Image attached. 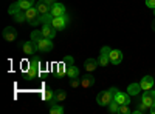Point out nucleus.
<instances>
[{"label":"nucleus","mask_w":155,"mask_h":114,"mask_svg":"<svg viewBox=\"0 0 155 114\" xmlns=\"http://www.w3.org/2000/svg\"><path fill=\"white\" fill-rule=\"evenodd\" d=\"M39 72H41V60H39L37 57L30 59V62H28V69H27V74H25L27 80L37 79V77H39Z\"/></svg>","instance_id":"obj_1"},{"label":"nucleus","mask_w":155,"mask_h":114,"mask_svg":"<svg viewBox=\"0 0 155 114\" xmlns=\"http://www.w3.org/2000/svg\"><path fill=\"white\" fill-rule=\"evenodd\" d=\"M96 102H98L101 106H107L110 102H113V93H112V90L101 91V93L96 96Z\"/></svg>","instance_id":"obj_2"},{"label":"nucleus","mask_w":155,"mask_h":114,"mask_svg":"<svg viewBox=\"0 0 155 114\" xmlns=\"http://www.w3.org/2000/svg\"><path fill=\"white\" fill-rule=\"evenodd\" d=\"M36 45H37L39 53H50L51 49H53V42L50 39H47V37H42L41 40H37Z\"/></svg>","instance_id":"obj_3"},{"label":"nucleus","mask_w":155,"mask_h":114,"mask_svg":"<svg viewBox=\"0 0 155 114\" xmlns=\"http://www.w3.org/2000/svg\"><path fill=\"white\" fill-rule=\"evenodd\" d=\"M110 51H112V49H110L109 46H102L101 53H99V57H98L99 66H106V65H109V62H110Z\"/></svg>","instance_id":"obj_4"},{"label":"nucleus","mask_w":155,"mask_h":114,"mask_svg":"<svg viewBox=\"0 0 155 114\" xmlns=\"http://www.w3.org/2000/svg\"><path fill=\"white\" fill-rule=\"evenodd\" d=\"M113 100H115L116 103H120V105H129V103H130V94L118 91V93L115 94Z\"/></svg>","instance_id":"obj_5"},{"label":"nucleus","mask_w":155,"mask_h":114,"mask_svg":"<svg viewBox=\"0 0 155 114\" xmlns=\"http://www.w3.org/2000/svg\"><path fill=\"white\" fill-rule=\"evenodd\" d=\"M3 39L6 42H14L17 39V29L12 28V26H6L3 29Z\"/></svg>","instance_id":"obj_6"},{"label":"nucleus","mask_w":155,"mask_h":114,"mask_svg":"<svg viewBox=\"0 0 155 114\" xmlns=\"http://www.w3.org/2000/svg\"><path fill=\"white\" fill-rule=\"evenodd\" d=\"M50 12L53 14V17H62L64 14H65V6H64L62 3H59V2H56L54 5H51Z\"/></svg>","instance_id":"obj_7"},{"label":"nucleus","mask_w":155,"mask_h":114,"mask_svg":"<svg viewBox=\"0 0 155 114\" xmlns=\"http://www.w3.org/2000/svg\"><path fill=\"white\" fill-rule=\"evenodd\" d=\"M20 46H22V49H23V53H25V54H28V56H33L36 51H39V49H37V45H36L34 40H31V42H25V43H22Z\"/></svg>","instance_id":"obj_8"},{"label":"nucleus","mask_w":155,"mask_h":114,"mask_svg":"<svg viewBox=\"0 0 155 114\" xmlns=\"http://www.w3.org/2000/svg\"><path fill=\"white\" fill-rule=\"evenodd\" d=\"M56 31H58V29H56L51 23L44 25V28H42V34H44V37H47V39H50V40H53V39H54Z\"/></svg>","instance_id":"obj_9"},{"label":"nucleus","mask_w":155,"mask_h":114,"mask_svg":"<svg viewBox=\"0 0 155 114\" xmlns=\"http://www.w3.org/2000/svg\"><path fill=\"white\" fill-rule=\"evenodd\" d=\"M123 62V53L120 49H112L110 51V63L112 65H120Z\"/></svg>","instance_id":"obj_10"},{"label":"nucleus","mask_w":155,"mask_h":114,"mask_svg":"<svg viewBox=\"0 0 155 114\" xmlns=\"http://www.w3.org/2000/svg\"><path fill=\"white\" fill-rule=\"evenodd\" d=\"M143 102L150 108L153 103H155V91H150V90H146L143 93Z\"/></svg>","instance_id":"obj_11"},{"label":"nucleus","mask_w":155,"mask_h":114,"mask_svg":"<svg viewBox=\"0 0 155 114\" xmlns=\"http://www.w3.org/2000/svg\"><path fill=\"white\" fill-rule=\"evenodd\" d=\"M36 8H37V11H39V14H47V12H50V8H51V5L47 2V0H39V2L36 3Z\"/></svg>","instance_id":"obj_12"},{"label":"nucleus","mask_w":155,"mask_h":114,"mask_svg":"<svg viewBox=\"0 0 155 114\" xmlns=\"http://www.w3.org/2000/svg\"><path fill=\"white\" fill-rule=\"evenodd\" d=\"M140 85H141V88H143V91L152 90V86H153V77H152V75H144V77L141 79Z\"/></svg>","instance_id":"obj_13"},{"label":"nucleus","mask_w":155,"mask_h":114,"mask_svg":"<svg viewBox=\"0 0 155 114\" xmlns=\"http://www.w3.org/2000/svg\"><path fill=\"white\" fill-rule=\"evenodd\" d=\"M51 25H53L56 29L62 31L64 28L67 26V20L64 19V16H62V17H53V22H51Z\"/></svg>","instance_id":"obj_14"},{"label":"nucleus","mask_w":155,"mask_h":114,"mask_svg":"<svg viewBox=\"0 0 155 114\" xmlns=\"http://www.w3.org/2000/svg\"><path fill=\"white\" fill-rule=\"evenodd\" d=\"M93 83H95V77L92 74H85L81 79V86L82 88H90V86H93Z\"/></svg>","instance_id":"obj_15"},{"label":"nucleus","mask_w":155,"mask_h":114,"mask_svg":"<svg viewBox=\"0 0 155 114\" xmlns=\"http://www.w3.org/2000/svg\"><path fill=\"white\" fill-rule=\"evenodd\" d=\"M96 66H99L98 59H87V60H85L84 68H85L87 71H93V69H96Z\"/></svg>","instance_id":"obj_16"},{"label":"nucleus","mask_w":155,"mask_h":114,"mask_svg":"<svg viewBox=\"0 0 155 114\" xmlns=\"http://www.w3.org/2000/svg\"><path fill=\"white\" fill-rule=\"evenodd\" d=\"M65 99H67V93L64 91V90H58L54 93V96H53V102L54 103H59V102H62V100H65Z\"/></svg>","instance_id":"obj_17"},{"label":"nucleus","mask_w":155,"mask_h":114,"mask_svg":"<svg viewBox=\"0 0 155 114\" xmlns=\"http://www.w3.org/2000/svg\"><path fill=\"white\" fill-rule=\"evenodd\" d=\"M141 90H143V88H141L140 83H130V85H129V88H127V93L130 94V96H137Z\"/></svg>","instance_id":"obj_18"},{"label":"nucleus","mask_w":155,"mask_h":114,"mask_svg":"<svg viewBox=\"0 0 155 114\" xmlns=\"http://www.w3.org/2000/svg\"><path fill=\"white\" fill-rule=\"evenodd\" d=\"M17 3H19V6L22 8V11H25V9L34 6V0H17Z\"/></svg>","instance_id":"obj_19"},{"label":"nucleus","mask_w":155,"mask_h":114,"mask_svg":"<svg viewBox=\"0 0 155 114\" xmlns=\"http://www.w3.org/2000/svg\"><path fill=\"white\" fill-rule=\"evenodd\" d=\"M50 112H51V114H62V112H64V108H62L61 105L54 103V102H51V103H50Z\"/></svg>","instance_id":"obj_20"},{"label":"nucleus","mask_w":155,"mask_h":114,"mask_svg":"<svg viewBox=\"0 0 155 114\" xmlns=\"http://www.w3.org/2000/svg\"><path fill=\"white\" fill-rule=\"evenodd\" d=\"M53 96H54V94H53V91H51L50 88L47 86L45 90H44V93H42V99H44V100H47V102H53Z\"/></svg>","instance_id":"obj_21"},{"label":"nucleus","mask_w":155,"mask_h":114,"mask_svg":"<svg viewBox=\"0 0 155 114\" xmlns=\"http://www.w3.org/2000/svg\"><path fill=\"white\" fill-rule=\"evenodd\" d=\"M67 75L71 79V77H78V75H79V69H78L76 66H67Z\"/></svg>","instance_id":"obj_22"},{"label":"nucleus","mask_w":155,"mask_h":114,"mask_svg":"<svg viewBox=\"0 0 155 114\" xmlns=\"http://www.w3.org/2000/svg\"><path fill=\"white\" fill-rule=\"evenodd\" d=\"M14 20L17 23H23V22H27V16H25L23 11H19L17 14H14Z\"/></svg>","instance_id":"obj_23"},{"label":"nucleus","mask_w":155,"mask_h":114,"mask_svg":"<svg viewBox=\"0 0 155 114\" xmlns=\"http://www.w3.org/2000/svg\"><path fill=\"white\" fill-rule=\"evenodd\" d=\"M19 11H22V8L19 6V3H17V2H16V3H12V5L9 6V9H8V12H9L11 16H14V14H17Z\"/></svg>","instance_id":"obj_24"},{"label":"nucleus","mask_w":155,"mask_h":114,"mask_svg":"<svg viewBox=\"0 0 155 114\" xmlns=\"http://www.w3.org/2000/svg\"><path fill=\"white\" fill-rule=\"evenodd\" d=\"M42 37H44L42 31H36V29H34V31L31 32V40H34V42H37V40H41Z\"/></svg>","instance_id":"obj_25"},{"label":"nucleus","mask_w":155,"mask_h":114,"mask_svg":"<svg viewBox=\"0 0 155 114\" xmlns=\"http://www.w3.org/2000/svg\"><path fill=\"white\" fill-rule=\"evenodd\" d=\"M118 109H120V103H116L115 100L109 103V111H110V112L115 114V112H118Z\"/></svg>","instance_id":"obj_26"},{"label":"nucleus","mask_w":155,"mask_h":114,"mask_svg":"<svg viewBox=\"0 0 155 114\" xmlns=\"http://www.w3.org/2000/svg\"><path fill=\"white\" fill-rule=\"evenodd\" d=\"M146 111H149V106H147L144 102H141V103L138 105V108L135 109V112H137V114H140V112H146Z\"/></svg>","instance_id":"obj_27"},{"label":"nucleus","mask_w":155,"mask_h":114,"mask_svg":"<svg viewBox=\"0 0 155 114\" xmlns=\"http://www.w3.org/2000/svg\"><path fill=\"white\" fill-rule=\"evenodd\" d=\"M120 114H130V108H129V105H120V109H118Z\"/></svg>","instance_id":"obj_28"},{"label":"nucleus","mask_w":155,"mask_h":114,"mask_svg":"<svg viewBox=\"0 0 155 114\" xmlns=\"http://www.w3.org/2000/svg\"><path fill=\"white\" fill-rule=\"evenodd\" d=\"M79 85H81V80L78 79V77H71V79H70V86H71V88H78Z\"/></svg>","instance_id":"obj_29"},{"label":"nucleus","mask_w":155,"mask_h":114,"mask_svg":"<svg viewBox=\"0 0 155 114\" xmlns=\"http://www.w3.org/2000/svg\"><path fill=\"white\" fill-rule=\"evenodd\" d=\"M64 63H65L67 66H71L73 63H74V59L71 56H65V57H64Z\"/></svg>","instance_id":"obj_30"},{"label":"nucleus","mask_w":155,"mask_h":114,"mask_svg":"<svg viewBox=\"0 0 155 114\" xmlns=\"http://www.w3.org/2000/svg\"><path fill=\"white\" fill-rule=\"evenodd\" d=\"M146 5L150 9H155V0H146Z\"/></svg>","instance_id":"obj_31"},{"label":"nucleus","mask_w":155,"mask_h":114,"mask_svg":"<svg viewBox=\"0 0 155 114\" xmlns=\"http://www.w3.org/2000/svg\"><path fill=\"white\" fill-rule=\"evenodd\" d=\"M149 112H150V114H155V103H153V105L149 108Z\"/></svg>","instance_id":"obj_32"},{"label":"nucleus","mask_w":155,"mask_h":114,"mask_svg":"<svg viewBox=\"0 0 155 114\" xmlns=\"http://www.w3.org/2000/svg\"><path fill=\"white\" fill-rule=\"evenodd\" d=\"M47 2H48L50 5H54V3H56V0H47Z\"/></svg>","instance_id":"obj_33"},{"label":"nucleus","mask_w":155,"mask_h":114,"mask_svg":"<svg viewBox=\"0 0 155 114\" xmlns=\"http://www.w3.org/2000/svg\"><path fill=\"white\" fill-rule=\"evenodd\" d=\"M152 29H153V31H155V20H153V22H152Z\"/></svg>","instance_id":"obj_34"},{"label":"nucleus","mask_w":155,"mask_h":114,"mask_svg":"<svg viewBox=\"0 0 155 114\" xmlns=\"http://www.w3.org/2000/svg\"><path fill=\"white\" fill-rule=\"evenodd\" d=\"M153 14H155V9H153Z\"/></svg>","instance_id":"obj_35"}]
</instances>
